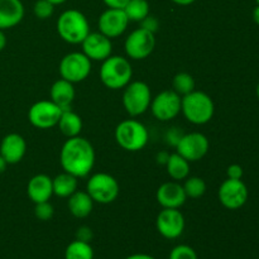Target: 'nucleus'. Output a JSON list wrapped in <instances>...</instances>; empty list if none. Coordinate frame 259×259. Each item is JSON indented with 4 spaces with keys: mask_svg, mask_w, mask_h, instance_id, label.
I'll list each match as a JSON object with an SVG mask.
<instances>
[{
    "mask_svg": "<svg viewBox=\"0 0 259 259\" xmlns=\"http://www.w3.org/2000/svg\"><path fill=\"white\" fill-rule=\"evenodd\" d=\"M61 167L72 176L86 177L95 164V151L90 142L82 137L67 138L60 153Z\"/></svg>",
    "mask_w": 259,
    "mask_h": 259,
    "instance_id": "nucleus-1",
    "label": "nucleus"
},
{
    "mask_svg": "<svg viewBox=\"0 0 259 259\" xmlns=\"http://www.w3.org/2000/svg\"><path fill=\"white\" fill-rule=\"evenodd\" d=\"M181 111L190 123L202 125L212 119L215 105L206 93L194 90L181 98Z\"/></svg>",
    "mask_w": 259,
    "mask_h": 259,
    "instance_id": "nucleus-2",
    "label": "nucleus"
},
{
    "mask_svg": "<svg viewBox=\"0 0 259 259\" xmlns=\"http://www.w3.org/2000/svg\"><path fill=\"white\" fill-rule=\"evenodd\" d=\"M133 68L131 62L121 56H109L100 67L101 82L111 90L124 89L132 80Z\"/></svg>",
    "mask_w": 259,
    "mask_h": 259,
    "instance_id": "nucleus-3",
    "label": "nucleus"
},
{
    "mask_svg": "<svg viewBox=\"0 0 259 259\" xmlns=\"http://www.w3.org/2000/svg\"><path fill=\"white\" fill-rule=\"evenodd\" d=\"M57 32L65 42L78 45L90 33L89 20L80 10L68 9L60 15L57 20Z\"/></svg>",
    "mask_w": 259,
    "mask_h": 259,
    "instance_id": "nucleus-4",
    "label": "nucleus"
},
{
    "mask_svg": "<svg viewBox=\"0 0 259 259\" xmlns=\"http://www.w3.org/2000/svg\"><path fill=\"white\" fill-rule=\"evenodd\" d=\"M149 139L146 125L136 119H128L119 123L115 128V141L128 152H138L147 146Z\"/></svg>",
    "mask_w": 259,
    "mask_h": 259,
    "instance_id": "nucleus-5",
    "label": "nucleus"
},
{
    "mask_svg": "<svg viewBox=\"0 0 259 259\" xmlns=\"http://www.w3.org/2000/svg\"><path fill=\"white\" fill-rule=\"evenodd\" d=\"M151 90L143 81H133L125 86L123 94V106L132 118L146 113L151 106Z\"/></svg>",
    "mask_w": 259,
    "mask_h": 259,
    "instance_id": "nucleus-6",
    "label": "nucleus"
},
{
    "mask_svg": "<svg viewBox=\"0 0 259 259\" xmlns=\"http://www.w3.org/2000/svg\"><path fill=\"white\" fill-rule=\"evenodd\" d=\"M86 192L90 195L94 202L103 205L111 204L119 195V184L111 175L99 172L89 179Z\"/></svg>",
    "mask_w": 259,
    "mask_h": 259,
    "instance_id": "nucleus-7",
    "label": "nucleus"
},
{
    "mask_svg": "<svg viewBox=\"0 0 259 259\" xmlns=\"http://www.w3.org/2000/svg\"><path fill=\"white\" fill-rule=\"evenodd\" d=\"M61 78L70 82H81L89 77L91 72V61L82 52H72L66 55L60 62Z\"/></svg>",
    "mask_w": 259,
    "mask_h": 259,
    "instance_id": "nucleus-8",
    "label": "nucleus"
},
{
    "mask_svg": "<svg viewBox=\"0 0 259 259\" xmlns=\"http://www.w3.org/2000/svg\"><path fill=\"white\" fill-rule=\"evenodd\" d=\"M62 111V109L52 100H40L30 106L28 119L35 128L50 129L57 125Z\"/></svg>",
    "mask_w": 259,
    "mask_h": 259,
    "instance_id": "nucleus-9",
    "label": "nucleus"
},
{
    "mask_svg": "<svg viewBox=\"0 0 259 259\" xmlns=\"http://www.w3.org/2000/svg\"><path fill=\"white\" fill-rule=\"evenodd\" d=\"M156 46V38L154 33L144 29V28H138L133 30L124 43L125 53L132 60H144L148 57L154 50Z\"/></svg>",
    "mask_w": 259,
    "mask_h": 259,
    "instance_id": "nucleus-10",
    "label": "nucleus"
},
{
    "mask_svg": "<svg viewBox=\"0 0 259 259\" xmlns=\"http://www.w3.org/2000/svg\"><path fill=\"white\" fill-rule=\"evenodd\" d=\"M209 146L210 143L206 136L199 132H194L180 137L179 142L176 143V149L180 156L191 163L204 158L209 151Z\"/></svg>",
    "mask_w": 259,
    "mask_h": 259,
    "instance_id": "nucleus-11",
    "label": "nucleus"
},
{
    "mask_svg": "<svg viewBox=\"0 0 259 259\" xmlns=\"http://www.w3.org/2000/svg\"><path fill=\"white\" fill-rule=\"evenodd\" d=\"M151 111L159 121H169L181 111V96L174 90H164L151 101Z\"/></svg>",
    "mask_w": 259,
    "mask_h": 259,
    "instance_id": "nucleus-12",
    "label": "nucleus"
},
{
    "mask_svg": "<svg viewBox=\"0 0 259 259\" xmlns=\"http://www.w3.org/2000/svg\"><path fill=\"white\" fill-rule=\"evenodd\" d=\"M218 196L223 206L229 210H237L247 202L248 189L242 180L228 179L220 185Z\"/></svg>",
    "mask_w": 259,
    "mask_h": 259,
    "instance_id": "nucleus-13",
    "label": "nucleus"
},
{
    "mask_svg": "<svg viewBox=\"0 0 259 259\" xmlns=\"http://www.w3.org/2000/svg\"><path fill=\"white\" fill-rule=\"evenodd\" d=\"M156 228L166 239H176L185 230V218L179 209H163L156 219Z\"/></svg>",
    "mask_w": 259,
    "mask_h": 259,
    "instance_id": "nucleus-14",
    "label": "nucleus"
},
{
    "mask_svg": "<svg viewBox=\"0 0 259 259\" xmlns=\"http://www.w3.org/2000/svg\"><path fill=\"white\" fill-rule=\"evenodd\" d=\"M129 24V19L123 9L108 8L99 18V30L108 38H116L123 34Z\"/></svg>",
    "mask_w": 259,
    "mask_h": 259,
    "instance_id": "nucleus-15",
    "label": "nucleus"
},
{
    "mask_svg": "<svg viewBox=\"0 0 259 259\" xmlns=\"http://www.w3.org/2000/svg\"><path fill=\"white\" fill-rule=\"evenodd\" d=\"M81 46H82V53L86 57L90 58V61L106 60L109 56H111V51H113L110 38L100 32L89 33Z\"/></svg>",
    "mask_w": 259,
    "mask_h": 259,
    "instance_id": "nucleus-16",
    "label": "nucleus"
},
{
    "mask_svg": "<svg viewBox=\"0 0 259 259\" xmlns=\"http://www.w3.org/2000/svg\"><path fill=\"white\" fill-rule=\"evenodd\" d=\"M157 201L163 209H180L186 202V194L179 182H166L157 190Z\"/></svg>",
    "mask_w": 259,
    "mask_h": 259,
    "instance_id": "nucleus-17",
    "label": "nucleus"
},
{
    "mask_svg": "<svg viewBox=\"0 0 259 259\" xmlns=\"http://www.w3.org/2000/svg\"><path fill=\"white\" fill-rule=\"evenodd\" d=\"M25 152H27L25 139L18 133L7 134L0 143V154L4 157L8 164L19 163L25 156Z\"/></svg>",
    "mask_w": 259,
    "mask_h": 259,
    "instance_id": "nucleus-18",
    "label": "nucleus"
},
{
    "mask_svg": "<svg viewBox=\"0 0 259 259\" xmlns=\"http://www.w3.org/2000/svg\"><path fill=\"white\" fill-rule=\"evenodd\" d=\"M24 18V5L20 0H0V29L7 30L19 24Z\"/></svg>",
    "mask_w": 259,
    "mask_h": 259,
    "instance_id": "nucleus-19",
    "label": "nucleus"
},
{
    "mask_svg": "<svg viewBox=\"0 0 259 259\" xmlns=\"http://www.w3.org/2000/svg\"><path fill=\"white\" fill-rule=\"evenodd\" d=\"M27 194L34 204L48 201L53 195L52 179L47 175H35L28 182Z\"/></svg>",
    "mask_w": 259,
    "mask_h": 259,
    "instance_id": "nucleus-20",
    "label": "nucleus"
},
{
    "mask_svg": "<svg viewBox=\"0 0 259 259\" xmlns=\"http://www.w3.org/2000/svg\"><path fill=\"white\" fill-rule=\"evenodd\" d=\"M51 100L60 106L62 110H68L71 109L73 99H75V88L73 83L63 78H58L55 81L50 91Z\"/></svg>",
    "mask_w": 259,
    "mask_h": 259,
    "instance_id": "nucleus-21",
    "label": "nucleus"
},
{
    "mask_svg": "<svg viewBox=\"0 0 259 259\" xmlns=\"http://www.w3.org/2000/svg\"><path fill=\"white\" fill-rule=\"evenodd\" d=\"M68 210L78 219L89 217L94 209V200L86 191H76L68 197Z\"/></svg>",
    "mask_w": 259,
    "mask_h": 259,
    "instance_id": "nucleus-22",
    "label": "nucleus"
},
{
    "mask_svg": "<svg viewBox=\"0 0 259 259\" xmlns=\"http://www.w3.org/2000/svg\"><path fill=\"white\" fill-rule=\"evenodd\" d=\"M57 125L63 136L67 138H72V137L80 136L81 131H82V119L78 114L68 109V110L62 111Z\"/></svg>",
    "mask_w": 259,
    "mask_h": 259,
    "instance_id": "nucleus-23",
    "label": "nucleus"
},
{
    "mask_svg": "<svg viewBox=\"0 0 259 259\" xmlns=\"http://www.w3.org/2000/svg\"><path fill=\"white\" fill-rule=\"evenodd\" d=\"M77 177L72 175L63 172V174L57 175L52 180L53 185V195L58 197H70L73 192L77 191Z\"/></svg>",
    "mask_w": 259,
    "mask_h": 259,
    "instance_id": "nucleus-24",
    "label": "nucleus"
},
{
    "mask_svg": "<svg viewBox=\"0 0 259 259\" xmlns=\"http://www.w3.org/2000/svg\"><path fill=\"white\" fill-rule=\"evenodd\" d=\"M167 174L169 175L171 179L175 181H181V180H186L190 174V162L186 161L182 156L179 153H174L168 156L166 162Z\"/></svg>",
    "mask_w": 259,
    "mask_h": 259,
    "instance_id": "nucleus-25",
    "label": "nucleus"
},
{
    "mask_svg": "<svg viewBox=\"0 0 259 259\" xmlns=\"http://www.w3.org/2000/svg\"><path fill=\"white\" fill-rule=\"evenodd\" d=\"M123 10L129 22H142L149 15V3L147 0H129Z\"/></svg>",
    "mask_w": 259,
    "mask_h": 259,
    "instance_id": "nucleus-26",
    "label": "nucleus"
},
{
    "mask_svg": "<svg viewBox=\"0 0 259 259\" xmlns=\"http://www.w3.org/2000/svg\"><path fill=\"white\" fill-rule=\"evenodd\" d=\"M65 259H94V250L90 243L76 239L66 248Z\"/></svg>",
    "mask_w": 259,
    "mask_h": 259,
    "instance_id": "nucleus-27",
    "label": "nucleus"
},
{
    "mask_svg": "<svg viewBox=\"0 0 259 259\" xmlns=\"http://www.w3.org/2000/svg\"><path fill=\"white\" fill-rule=\"evenodd\" d=\"M172 88H174L175 93H177L182 98L195 90V80L190 73L180 72L174 77Z\"/></svg>",
    "mask_w": 259,
    "mask_h": 259,
    "instance_id": "nucleus-28",
    "label": "nucleus"
},
{
    "mask_svg": "<svg viewBox=\"0 0 259 259\" xmlns=\"http://www.w3.org/2000/svg\"><path fill=\"white\" fill-rule=\"evenodd\" d=\"M185 194L191 199H199L206 191V184L201 177H187L184 184Z\"/></svg>",
    "mask_w": 259,
    "mask_h": 259,
    "instance_id": "nucleus-29",
    "label": "nucleus"
},
{
    "mask_svg": "<svg viewBox=\"0 0 259 259\" xmlns=\"http://www.w3.org/2000/svg\"><path fill=\"white\" fill-rule=\"evenodd\" d=\"M55 12V5L50 3L48 0H37L33 7V13L38 19H47L52 17Z\"/></svg>",
    "mask_w": 259,
    "mask_h": 259,
    "instance_id": "nucleus-30",
    "label": "nucleus"
},
{
    "mask_svg": "<svg viewBox=\"0 0 259 259\" xmlns=\"http://www.w3.org/2000/svg\"><path fill=\"white\" fill-rule=\"evenodd\" d=\"M34 215L38 220L40 222H48L53 218L55 215V209H53L52 205L50 204V201H43L35 204L34 207Z\"/></svg>",
    "mask_w": 259,
    "mask_h": 259,
    "instance_id": "nucleus-31",
    "label": "nucleus"
},
{
    "mask_svg": "<svg viewBox=\"0 0 259 259\" xmlns=\"http://www.w3.org/2000/svg\"><path fill=\"white\" fill-rule=\"evenodd\" d=\"M168 259H199L197 258L196 252L194 250V248H191L190 245H177L169 253Z\"/></svg>",
    "mask_w": 259,
    "mask_h": 259,
    "instance_id": "nucleus-32",
    "label": "nucleus"
},
{
    "mask_svg": "<svg viewBox=\"0 0 259 259\" xmlns=\"http://www.w3.org/2000/svg\"><path fill=\"white\" fill-rule=\"evenodd\" d=\"M244 171H243V167L240 164H230L227 169V176L228 179L232 180H242Z\"/></svg>",
    "mask_w": 259,
    "mask_h": 259,
    "instance_id": "nucleus-33",
    "label": "nucleus"
},
{
    "mask_svg": "<svg viewBox=\"0 0 259 259\" xmlns=\"http://www.w3.org/2000/svg\"><path fill=\"white\" fill-rule=\"evenodd\" d=\"M93 238H94L93 230H91L89 227L78 228L77 232H76V239L81 240V242L90 243Z\"/></svg>",
    "mask_w": 259,
    "mask_h": 259,
    "instance_id": "nucleus-34",
    "label": "nucleus"
},
{
    "mask_svg": "<svg viewBox=\"0 0 259 259\" xmlns=\"http://www.w3.org/2000/svg\"><path fill=\"white\" fill-rule=\"evenodd\" d=\"M141 23H142V28H144V29L149 30V32L152 33H156V30L158 29V20H157L154 17H151V15L144 18Z\"/></svg>",
    "mask_w": 259,
    "mask_h": 259,
    "instance_id": "nucleus-35",
    "label": "nucleus"
},
{
    "mask_svg": "<svg viewBox=\"0 0 259 259\" xmlns=\"http://www.w3.org/2000/svg\"><path fill=\"white\" fill-rule=\"evenodd\" d=\"M104 4L108 8H113V9H124L129 0H103Z\"/></svg>",
    "mask_w": 259,
    "mask_h": 259,
    "instance_id": "nucleus-36",
    "label": "nucleus"
},
{
    "mask_svg": "<svg viewBox=\"0 0 259 259\" xmlns=\"http://www.w3.org/2000/svg\"><path fill=\"white\" fill-rule=\"evenodd\" d=\"M125 259H156L154 257L149 254H144V253H137V254H132L129 257H126Z\"/></svg>",
    "mask_w": 259,
    "mask_h": 259,
    "instance_id": "nucleus-37",
    "label": "nucleus"
},
{
    "mask_svg": "<svg viewBox=\"0 0 259 259\" xmlns=\"http://www.w3.org/2000/svg\"><path fill=\"white\" fill-rule=\"evenodd\" d=\"M5 46H7V37H5L4 30L0 29V52L4 50Z\"/></svg>",
    "mask_w": 259,
    "mask_h": 259,
    "instance_id": "nucleus-38",
    "label": "nucleus"
},
{
    "mask_svg": "<svg viewBox=\"0 0 259 259\" xmlns=\"http://www.w3.org/2000/svg\"><path fill=\"white\" fill-rule=\"evenodd\" d=\"M171 2H174L175 4H177V5H182V7H186V5L192 4L195 0H171Z\"/></svg>",
    "mask_w": 259,
    "mask_h": 259,
    "instance_id": "nucleus-39",
    "label": "nucleus"
},
{
    "mask_svg": "<svg viewBox=\"0 0 259 259\" xmlns=\"http://www.w3.org/2000/svg\"><path fill=\"white\" fill-rule=\"evenodd\" d=\"M8 167V162L5 161L4 157L0 154V174H3V172H5V169H7Z\"/></svg>",
    "mask_w": 259,
    "mask_h": 259,
    "instance_id": "nucleus-40",
    "label": "nucleus"
},
{
    "mask_svg": "<svg viewBox=\"0 0 259 259\" xmlns=\"http://www.w3.org/2000/svg\"><path fill=\"white\" fill-rule=\"evenodd\" d=\"M253 20H254L255 24L259 25V5L257 4V7L253 9Z\"/></svg>",
    "mask_w": 259,
    "mask_h": 259,
    "instance_id": "nucleus-41",
    "label": "nucleus"
},
{
    "mask_svg": "<svg viewBox=\"0 0 259 259\" xmlns=\"http://www.w3.org/2000/svg\"><path fill=\"white\" fill-rule=\"evenodd\" d=\"M48 2L52 3L53 5H61V4H63L65 2H67V0H48Z\"/></svg>",
    "mask_w": 259,
    "mask_h": 259,
    "instance_id": "nucleus-42",
    "label": "nucleus"
},
{
    "mask_svg": "<svg viewBox=\"0 0 259 259\" xmlns=\"http://www.w3.org/2000/svg\"><path fill=\"white\" fill-rule=\"evenodd\" d=\"M255 94H257V98L259 99V83L257 85V89H255Z\"/></svg>",
    "mask_w": 259,
    "mask_h": 259,
    "instance_id": "nucleus-43",
    "label": "nucleus"
},
{
    "mask_svg": "<svg viewBox=\"0 0 259 259\" xmlns=\"http://www.w3.org/2000/svg\"><path fill=\"white\" fill-rule=\"evenodd\" d=\"M255 2H257V4L259 5V0H255Z\"/></svg>",
    "mask_w": 259,
    "mask_h": 259,
    "instance_id": "nucleus-44",
    "label": "nucleus"
},
{
    "mask_svg": "<svg viewBox=\"0 0 259 259\" xmlns=\"http://www.w3.org/2000/svg\"><path fill=\"white\" fill-rule=\"evenodd\" d=\"M0 123H2V119H0Z\"/></svg>",
    "mask_w": 259,
    "mask_h": 259,
    "instance_id": "nucleus-45",
    "label": "nucleus"
}]
</instances>
